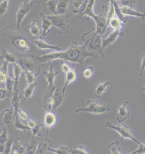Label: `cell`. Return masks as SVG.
<instances>
[{"mask_svg":"<svg viewBox=\"0 0 145 154\" xmlns=\"http://www.w3.org/2000/svg\"><path fill=\"white\" fill-rule=\"evenodd\" d=\"M0 127H1V124H0Z\"/></svg>","mask_w":145,"mask_h":154,"instance_id":"obj_60","label":"cell"},{"mask_svg":"<svg viewBox=\"0 0 145 154\" xmlns=\"http://www.w3.org/2000/svg\"><path fill=\"white\" fill-rule=\"evenodd\" d=\"M47 152H54V153L56 154H68L69 153V149L67 148V147H65V146H62V147H60L58 149H54V148H52V147L49 146Z\"/></svg>","mask_w":145,"mask_h":154,"instance_id":"obj_40","label":"cell"},{"mask_svg":"<svg viewBox=\"0 0 145 154\" xmlns=\"http://www.w3.org/2000/svg\"><path fill=\"white\" fill-rule=\"evenodd\" d=\"M57 4L58 0H48L44 4V8L41 12L45 15L57 14Z\"/></svg>","mask_w":145,"mask_h":154,"instance_id":"obj_12","label":"cell"},{"mask_svg":"<svg viewBox=\"0 0 145 154\" xmlns=\"http://www.w3.org/2000/svg\"><path fill=\"white\" fill-rule=\"evenodd\" d=\"M105 127L110 128V129H113V130H116L117 132L119 134L120 137L122 140H125V139H129V140H132L134 141V143H138L139 141L133 135V134L130 131V128L125 126V125H114L112 124L111 122L110 121H107L106 124H105Z\"/></svg>","mask_w":145,"mask_h":154,"instance_id":"obj_6","label":"cell"},{"mask_svg":"<svg viewBox=\"0 0 145 154\" xmlns=\"http://www.w3.org/2000/svg\"><path fill=\"white\" fill-rule=\"evenodd\" d=\"M137 144H139V148L134 151V152H132V154H145V144L144 143H138Z\"/></svg>","mask_w":145,"mask_h":154,"instance_id":"obj_49","label":"cell"},{"mask_svg":"<svg viewBox=\"0 0 145 154\" xmlns=\"http://www.w3.org/2000/svg\"><path fill=\"white\" fill-rule=\"evenodd\" d=\"M145 70V54H143L142 55V68H141V73L140 75L143 76V72Z\"/></svg>","mask_w":145,"mask_h":154,"instance_id":"obj_51","label":"cell"},{"mask_svg":"<svg viewBox=\"0 0 145 154\" xmlns=\"http://www.w3.org/2000/svg\"><path fill=\"white\" fill-rule=\"evenodd\" d=\"M142 91H143V92H145V87H144V88H142Z\"/></svg>","mask_w":145,"mask_h":154,"instance_id":"obj_57","label":"cell"},{"mask_svg":"<svg viewBox=\"0 0 145 154\" xmlns=\"http://www.w3.org/2000/svg\"><path fill=\"white\" fill-rule=\"evenodd\" d=\"M123 36H124V34H123V32L120 29L114 30L113 32H111L110 35H108L107 38H104L103 39V50L106 47L110 46L111 45L114 44L116 42V40L119 37H123Z\"/></svg>","mask_w":145,"mask_h":154,"instance_id":"obj_11","label":"cell"},{"mask_svg":"<svg viewBox=\"0 0 145 154\" xmlns=\"http://www.w3.org/2000/svg\"><path fill=\"white\" fill-rule=\"evenodd\" d=\"M13 64H14V80H15L14 88H18L20 78H21V75L22 74L23 69L18 63H13Z\"/></svg>","mask_w":145,"mask_h":154,"instance_id":"obj_31","label":"cell"},{"mask_svg":"<svg viewBox=\"0 0 145 154\" xmlns=\"http://www.w3.org/2000/svg\"><path fill=\"white\" fill-rule=\"evenodd\" d=\"M8 65L9 63L6 61L3 62V64L0 68V83H5L6 78L8 75Z\"/></svg>","mask_w":145,"mask_h":154,"instance_id":"obj_30","label":"cell"},{"mask_svg":"<svg viewBox=\"0 0 145 154\" xmlns=\"http://www.w3.org/2000/svg\"><path fill=\"white\" fill-rule=\"evenodd\" d=\"M14 127H15V128H16V129H18V130H21V131H29V130H30V129H31L29 126H26V125H24V124L21 122V120H20V118H19L17 115H15Z\"/></svg>","mask_w":145,"mask_h":154,"instance_id":"obj_37","label":"cell"},{"mask_svg":"<svg viewBox=\"0 0 145 154\" xmlns=\"http://www.w3.org/2000/svg\"><path fill=\"white\" fill-rule=\"evenodd\" d=\"M13 96L11 93L7 89H1L0 88V100H5V99H9Z\"/></svg>","mask_w":145,"mask_h":154,"instance_id":"obj_46","label":"cell"},{"mask_svg":"<svg viewBox=\"0 0 145 154\" xmlns=\"http://www.w3.org/2000/svg\"><path fill=\"white\" fill-rule=\"evenodd\" d=\"M90 39L91 38L87 39V41H85V43L83 45H79L77 42H73L70 45V47L64 52L58 51V52H54L51 54H44L41 56H34V55H31V56L33 57L34 60H36L37 63L39 62L41 64L46 62H52L55 60H62V61L70 62L73 63L83 64L85 60L87 57H92L94 59L100 58L98 54L89 51L88 43L90 42Z\"/></svg>","mask_w":145,"mask_h":154,"instance_id":"obj_1","label":"cell"},{"mask_svg":"<svg viewBox=\"0 0 145 154\" xmlns=\"http://www.w3.org/2000/svg\"><path fill=\"white\" fill-rule=\"evenodd\" d=\"M66 74V77H65V84L63 86V88H62V92L63 94H66V88H68V86L69 84H71L72 82H74L77 79V73H76V70H75V68L74 66L71 68V69L65 73Z\"/></svg>","mask_w":145,"mask_h":154,"instance_id":"obj_20","label":"cell"},{"mask_svg":"<svg viewBox=\"0 0 145 154\" xmlns=\"http://www.w3.org/2000/svg\"><path fill=\"white\" fill-rule=\"evenodd\" d=\"M26 152V146H23L20 142V139L18 137H15L13 146H12V151L11 153L13 154H22Z\"/></svg>","mask_w":145,"mask_h":154,"instance_id":"obj_24","label":"cell"},{"mask_svg":"<svg viewBox=\"0 0 145 154\" xmlns=\"http://www.w3.org/2000/svg\"><path fill=\"white\" fill-rule=\"evenodd\" d=\"M13 110L14 108L11 107V109H5L4 117H3V123L5 125H9L13 121Z\"/></svg>","mask_w":145,"mask_h":154,"instance_id":"obj_33","label":"cell"},{"mask_svg":"<svg viewBox=\"0 0 145 154\" xmlns=\"http://www.w3.org/2000/svg\"><path fill=\"white\" fill-rule=\"evenodd\" d=\"M109 150L110 151V152L112 154H122L124 153L121 151V147L120 144L118 141L111 143L110 144H109Z\"/></svg>","mask_w":145,"mask_h":154,"instance_id":"obj_35","label":"cell"},{"mask_svg":"<svg viewBox=\"0 0 145 154\" xmlns=\"http://www.w3.org/2000/svg\"><path fill=\"white\" fill-rule=\"evenodd\" d=\"M125 24L122 22V21L119 18V17H117L116 15L115 16H113L111 19H110V21L109 22V25L108 26H110L112 29H114V30H119V29H121V28L124 26Z\"/></svg>","mask_w":145,"mask_h":154,"instance_id":"obj_28","label":"cell"},{"mask_svg":"<svg viewBox=\"0 0 145 154\" xmlns=\"http://www.w3.org/2000/svg\"><path fill=\"white\" fill-rule=\"evenodd\" d=\"M58 74H59V71L54 70V65L52 63H50L48 71H44V76L46 78V80L48 83V89L54 87V80H55V78Z\"/></svg>","mask_w":145,"mask_h":154,"instance_id":"obj_15","label":"cell"},{"mask_svg":"<svg viewBox=\"0 0 145 154\" xmlns=\"http://www.w3.org/2000/svg\"><path fill=\"white\" fill-rule=\"evenodd\" d=\"M84 1L85 0H70L69 2V10H70L69 12V14H78L79 12V9L80 7L82 6Z\"/></svg>","mask_w":145,"mask_h":154,"instance_id":"obj_25","label":"cell"},{"mask_svg":"<svg viewBox=\"0 0 145 154\" xmlns=\"http://www.w3.org/2000/svg\"><path fill=\"white\" fill-rule=\"evenodd\" d=\"M69 14H54L46 15L47 18L52 22L54 26L59 29L60 34H69L70 32L69 23Z\"/></svg>","mask_w":145,"mask_h":154,"instance_id":"obj_4","label":"cell"},{"mask_svg":"<svg viewBox=\"0 0 145 154\" xmlns=\"http://www.w3.org/2000/svg\"><path fill=\"white\" fill-rule=\"evenodd\" d=\"M51 144V141L48 140L47 138L43 139L41 142L38 144V148L36 151V153L38 154H45L47 152V150Z\"/></svg>","mask_w":145,"mask_h":154,"instance_id":"obj_26","label":"cell"},{"mask_svg":"<svg viewBox=\"0 0 145 154\" xmlns=\"http://www.w3.org/2000/svg\"><path fill=\"white\" fill-rule=\"evenodd\" d=\"M110 110V105H100L94 100H87V106L76 110V112H87L92 114H103Z\"/></svg>","mask_w":145,"mask_h":154,"instance_id":"obj_5","label":"cell"},{"mask_svg":"<svg viewBox=\"0 0 145 154\" xmlns=\"http://www.w3.org/2000/svg\"><path fill=\"white\" fill-rule=\"evenodd\" d=\"M35 45L39 48V49H49V50H54V51H61L62 48L59 45H52L46 43L43 38H35L34 39Z\"/></svg>","mask_w":145,"mask_h":154,"instance_id":"obj_19","label":"cell"},{"mask_svg":"<svg viewBox=\"0 0 145 154\" xmlns=\"http://www.w3.org/2000/svg\"><path fill=\"white\" fill-rule=\"evenodd\" d=\"M48 0H37L38 4H45V2H47Z\"/></svg>","mask_w":145,"mask_h":154,"instance_id":"obj_56","label":"cell"},{"mask_svg":"<svg viewBox=\"0 0 145 154\" xmlns=\"http://www.w3.org/2000/svg\"><path fill=\"white\" fill-rule=\"evenodd\" d=\"M95 0H90L85 12L83 13V15H85L87 17L93 18L96 24V29H95V32L100 34L101 36H103L104 32L107 29V17L106 14H103L100 15H96L94 12V5Z\"/></svg>","mask_w":145,"mask_h":154,"instance_id":"obj_3","label":"cell"},{"mask_svg":"<svg viewBox=\"0 0 145 154\" xmlns=\"http://www.w3.org/2000/svg\"><path fill=\"white\" fill-rule=\"evenodd\" d=\"M40 16H41L42 19V38H44L50 32V29H51V27L53 26V24L50 22V20L47 18V16L45 14H44L42 12L40 13Z\"/></svg>","mask_w":145,"mask_h":154,"instance_id":"obj_21","label":"cell"},{"mask_svg":"<svg viewBox=\"0 0 145 154\" xmlns=\"http://www.w3.org/2000/svg\"><path fill=\"white\" fill-rule=\"evenodd\" d=\"M27 121H28V126H29L30 128H33L38 124V123H37L35 120H33V119H29Z\"/></svg>","mask_w":145,"mask_h":154,"instance_id":"obj_53","label":"cell"},{"mask_svg":"<svg viewBox=\"0 0 145 154\" xmlns=\"http://www.w3.org/2000/svg\"><path fill=\"white\" fill-rule=\"evenodd\" d=\"M15 25L6 26L0 28V42L3 47L7 46L10 50H13L21 54H28L30 52L31 46L29 39L20 31Z\"/></svg>","mask_w":145,"mask_h":154,"instance_id":"obj_2","label":"cell"},{"mask_svg":"<svg viewBox=\"0 0 145 154\" xmlns=\"http://www.w3.org/2000/svg\"><path fill=\"white\" fill-rule=\"evenodd\" d=\"M43 126H44V124L39 123V124H37L33 128H31L32 135H33V136H41V129Z\"/></svg>","mask_w":145,"mask_h":154,"instance_id":"obj_43","label":"cell"},{"mask_svg":"<svg viewBox=\"0 0 145 154\" xmlns=\"http://www.w3.org/2000/svg\"><path fill=\"white\" fill-rule=\"evenodd\" d=\"M66 94H63L62 89L61 90L58 87L55 88L54 90V103H53V111L55 112V110H57L61 105H62V102L65 98Z\"/></svg>","mask_w":145,"mask_h":154,"instance_id":"obj_13","label":"cell"},{"mask_svg":"<svg viewBox=\"0 0 145 154\" xmlns=\"http://www.w3.org/2000/svg\"><path fill=\"white\" fill-rule=\"evenodd\" d=\"M110 81H106V82H103V83L99 84V85L96 87V88H95V96L98 97V98H100V97L103 95V94L106 91L107 88L110 86Z\"/></svg>","mask_w":145,"mask_h":154,"instance_id":"obj_32","label":"cell"},{"mask_svg":"<svg viewBox=\"0 0 145 154\" xmlns=\"http://www.w3.org/2000/svg\"><path fill=\"white\" fill-rule=\"evenodd\" d=\"M37 148H38V143L36 141H32L26 145V152H25L28 154L36 153Z\"/></svg>","mask_w":145,"mask_h":154,"instance_id":"obj_38","label":"cell"},{"mask_svg":"<svg viewBox=\"0 0 145 154\" xmlns=\"http://www.w3.org/2000/svg\"><path fill=\"white\" fill-rule=\"evenodd\" d=\"M70 69H71V67L69 66V65L67 63H62V72H64V73H67V72H69Z\"/></svg>","mask_w":145,"mask_h":154,"instance_id":"obj_50","label":"cell"},{"mask_svg":"<svg viewBox=\"0 0 145 154\" xmlns=\"http://www.w3.org/2000/svg\"><path fill=\"white\" fill-rule=\"evenodd\" d=\"M15 137L14 136H12L8 139V141L5 143V153L9 154L11 153V151H12V146H13V143H14V141Z\"/></svg>","mask_w":145,"mask_h":154,"instance_id":"obj_44","label":"cell"},{"mask_svg":"<svg viewBox=\"0 0 145 154\" xmlns=\"http://www.w3.org/2000/svg\"><path fill=\"white\" fill-rule=\"evenodd\" d=\"M142 21H143V22H144V23H145V20H144V19H142Z\"/></svg>","mask_w":145,"mask_h":154,"instance_id":"obj_59","label":"cell"},{"mask_svg":"<svg viewBox=\"0 0 145 154\" xmlns=\"http://www.w3.org/2000/svg\"><path fill=\"white\" fill-rule=\"evenodd\" d=\"M103 36L100 34L94 32V34L92 36L90 42L88 43V49L89 51L98 54L100 57H104V51L103 48Z\"/></svg>","mask_w":145,"mask_h":154,"instance_id":"obj_7","label":"cell"},{"mask_svg":"<svg viewBox=\"0 0 145 154\" xmlns=\"http://www.w3.org/2000/svg\"><path fill=\"white\" fill-rule=\"evenodd\" d=\"M9 137H8V133L6 128H3V131L0 134V143H4L5 144V143L8 141Z\"/></svg>","mask_w":145,"mask_h":154,"instance_id":"obj_47","label":"cell"},{"mask_svg":"<svg viewBox=\"0 0 145 154\" xmlns=\"http://www.w3.org/2000/svg\"><path fill=\"white\" fill-rule=\"evenodd\" d=\"M9 5V0H2L0 1V19L5 18L7 14Z\"/></svg>","mask_w":145,"mask_h":154,"instance_id":"obj_34","label":"cell"},{"mask_svg":"<svg viewBox=\"0 0 145 154\" xmlns=\"http://www.w3.org/2000/svg\"><path fill=\"white\" fill-rule=\"evenodd\" d=\"M137 0H119V4L120 6H129V7H135Z\"/></svg>","mask_w":145,"mask_h":154,"instance_id":"obj_42","label":"cell"},{"mask_svg":"<svg viewBox=\"0 0 145 154\" xmlns=\"http://www.w3.org/2000/svg\"><path fill=\"white\" fill-rule=\"evenodd\" d=\"M129 104V102L125 101L124 104L122 106H119L118 107V114L116 116V119L119 123H122L124 122L125 119H127L130 117V113L127 110V105Z\"/></svg>","mask_w":145,"mask_h":154,"instance_id":"obj_14","label":"cell"},{"mask_svg":"<svg viewBox=\"0 0 145 154\" xmlns=\"http://www.w3.org/2000/svg\"><path fill=\"white\" fill-rule=\"evenodd\" d=\"M24 74H25V78L27 79L28 84H31V83L35 82L36 76L38 75L36 72H33V71H30V70H24Z\"/></svg>","mask_w":145,"mask_h":154,"instance_id":"obj_39","label":"cell"},{"mask_svg":"<svg viewBox=\"0 0 145 154\" xmlns=\"http://www.w3.org/2000/svg\"><path fill=\"white\" fill-rule=\"evenodd\" d=\"M5 144L0 143V153H5Z\"/></svg>","mask_w":145,"mask_h":154,"instance_id":"obj_54","label":"cell"},{"mask_svg":"<svg viewBox=\"0 0 145 154\" xmlns=\"http://www.w3.org/2000/svg\"><path fill=\"white\" fill-rule=\"evenodd\" d=\"M121 11L125 16H130V17H139L141 19H144L145 14L140 13L138 10H135L129 6H121Z\"/></svg>","mask_w":145,"mask_h":154,"instance_id":"obj_18","label":"cell"},{"mask_svg":"<svg viewBox=\"0 0 145 154\" xmlns=\"http://www.w3.org/2000/svg\"><path fill=\"white\" fill-rule=\"evenodd\" d=\"M22 4H28V3H31V2H35V0H21Z\"/></svg>","mask_w":145,"mask_h":154,"instance_id":"obj_55","label":"cell"},{"mask_svg":"<svg viewBox=\"0 0 145 154\" xmlns=\"http://www.w3.org/2000/svg\"><path fill=\"white\" fill-rule=\"evenodd\" d=\"M5 85H6V89L9 91V93H11L13 94H14V85H15L14 78H13V76L8 74L7 78H6Z\"/></svg>","mask_w":145,"mask_h":154,"instance_id":"obj_36","label":"cell"},{"mask_svg":"<svg viewBox=\"0 0 145 154\" xmlns=\"http://www.w3.org/2000/svg\"><path fill=\"white\" fill-rule=\"evenodd\" d=\"M15 115H17L21 119H22V120H28V119H29V116H28V114H27L25 111H23L22 110H21L20 108L17 110L16 113H15Z\"/></svg>","mask_w":145,"mask_h":154,"instance_id":"obj_48","label":"cell"},{"mask_svg":"<svg viewBox=\"0 0 145 154\" xmlns=\"http://www.w3.org/2000/svg\"><path fill=\"white\" fill-rule=\"evenodd\" d=\"M70 0H58L57 4V14H69V6Z\"/></svg>","mask_w":145,"mask_h":154,"instance_id":"obj_23","label":"cell"},{"mask_svg":"<svg viewBox=\"0 0 145 154\" xmlns=\"http://www.w3.org/2000/svg\"><path fill=\"white\" fill-rule=\"evenodd\" d=\"M31 58L29 57H21L17 59V63L22 68L23 70H30L33 72H36L37 74H39V68H38L37 63L34 62V59L32 56Z\"/></svg>","mask_w":145,"mask_h":154,"instance_id":"obj_8","label":"cell"},{"mask_svg":"<svg viewBox=\"0 0 145 154\" xmlns=\"http://www.w3.org/2000/svg\"><path fill=\"white\" fill-rule=\"evenodd\" d=\"M0 61L1 62L6 61V62H8L10 63H17V58L14 54L9 53L6 48L2 47L1 54H0Z\"/></svg>","mask_w":145,"mask_h":154,"instance_id":"obj_22","label":"cell"},{"mask_svg":"<svg viewBox=\"0 0 145 154\" xmlns=\"http://www.w3.org/2000/svg\"><path fill=\"white\" fill-rule=\"evenodd\" d=\"M94 68L93 66H89L87 67L85 69V71H84L83 73V76L85 79H90V78H92V76L94 75Z\"/></svg>","mask_w":145,"mask_h":154,"instance_id":"obj_45","label":"cell"},{"mask_svg":"<svg viewBox=\"0 0 145 154\" xmlns=\"http://www.w3.org/2000/svg\"><path fill=\"white\" fill-rule=\"evenodd\" d=\"M26 29L29 30V32L31 33V35L35 38H42V30L41 27H39L37 23L36 20H33L30 22L27 27Z\"/></svg>","mask_w":145,"mask_h":154,"instance_id":"obj_16","label":"cell"},{"mask_svg":"<svg viewBox=\"0 0 145 154\" xmlns=\"http://www.w3.org/2000/svg\"><path fill=\"white\" fill-rule=\"evenodd\" d=\"M69 153L71 154H88L89 152L87 151H85V149L84 148L82 145H78L74 148L69 149Z\"/></svg>","mask_w":145,"mask_h":154,"instance_id":"obj_41","label":"cell"},{"mask_svg":"<svg viewBox=\"0 0 145 154\" xmlns=\"http://www.w3.org/2000/svg\"><path fill=\"white\" fill-rule=\"evenodd\" d=\"M56 87L52 88H47V91L44 96L43 99V106L45 111H51L53 110V103H54V94Z\"/></svg>","mask_w":145,"mask_h":154,"instance_id":"obj_10","label":"cell"},{"mask_svg":"<svg viewBox=\"0 0 145 154\" xmlns=\"http://www.w3.org/2000/svg\"><path fill=\"white\" fill-rule=\"evenodd\" d=\"M111 2H112V4H113V5H114V9H115V14H117V17H119L123 23H125L126 21H127V18L125 16L124 14H123V13H122V11H121V6L119 5V2L117 1V0H110Z\"/></svg>","mask_w":145,"mask_h":154,"instance_id":"obj_27","label":"cell"},{"mask_svg":"<svg viewBox=\"0 0 145 154\" xmlns=\"http://www.w3.org/2000/svg\"><path fill=\"white\" fill-rule=\"evenodd\" d=\"M34 2L28 3V4H22L21 6L18 8L16 12V27L18 29H21V24L26 15L31 11Z\"/></svg>","mask_w":145,"mask_h":154,"instance_id":"obj_9","label":"cell"},{"mask_svg":"<svg viewBox=\"0 0 145 154\" xmlns=\"http://www.w3.org/2000/svg\"><path fill=\"white\" fill-rule=\"evenodd\" d=\"M8 99H5L2 102H0V111L3 110L4 109H5L8 106Z\"/></svg>","mask_w":145,"mask_h":154,"instance_id":"obj_52","label":"cell"},{"mask_svg":"<svg viewBox=\"0 0 145 154\" xmlns=\"http://www.w3.org/2000/svg\"><path fill=\"white\" fill-rule=\"evenodd\" d=\"M37 87V83L36 82H33L31 84H29V86L24 89L23 91V97L25 100H29L32 97L33 94H34V91L36 89Z\"/></svg>","mask_w":145,"mask_h":154,"instance_id":"obj_29","label":"cell"},{"mask_svg":"<svg viewBox=\"0 0 145 154\" xmlns=\"http://www.w3.org/2000/svg\"><path fill=\"white\" fill-rule=\"evenodd\" d=\"M55 123H56V116H55L54 111L53 110L46 111V113L45 114V118H44V126L47 128V131Z\"/></svg>","mask_w":145,"mask_h":154,"instance_id":"obj_17","label":"cell"},{"mask_svg":"<svg viewBox=\"0 0 145 154\" xmlns=\"http://www.w3.org/2000/svg\"><path fill=\"white\" fill-rule=\"evenodd\" d=\"M2 131H3V129L1 128V129H0V134H1V133H2Z\"/></svg>","mask_w":145,"mask_h":154,"instance_id":"obj_58","label":"cell"}]
</instances>
